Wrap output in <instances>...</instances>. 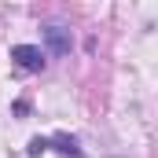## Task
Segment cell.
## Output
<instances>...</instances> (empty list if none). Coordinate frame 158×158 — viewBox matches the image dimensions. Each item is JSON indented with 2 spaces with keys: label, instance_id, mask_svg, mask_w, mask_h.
I'll return each instance as SVG.
<instances>
[{
  "label": "cell",
  "instance_id": "3957f363",
  "mask_svg": "<svg viewBox=\"0 0 158 158\" xmlns=\"http://www.w3.org/2000/svg\"><path fill=\"white\" fill-rule=\"evenodd\" d=\"M48 143H55V147H59L63 155H70V158H81V151H77V140H74V136H66V132H55V136H52Z\"/></svg>",
  "mask_w": 158,
  "mask_h": 158
},
{
  "label": "cell",
  "instance_id": "277c9868",
  "mask_svg": "<svg viewBox=\"0 0 158 158\" xmlns=\"http://www.w3.org/2000/svg\"><path fill=\"white\" fill-rule=\"evenodd\" d=\"M48 147H52V143H48V140H44V136H33V140H30V147H26V151H30V158H37V155H44V151H48Z\"/></svg>",
  "mask_w": 158,
  "mask_h": 158
},
{
  "label": "cell",
  "instance_id": "6da1fadb",
  "mask_svg": "<svg viewBox=\"0 0 158 158\" xmlns=\"http://www.w3.org/2000/svg\"><path fill=\"white\" fill-rule=\"evenodd\" d=\"M11 59L22 70H44V52H40L37 44H15L11 48Z\"/></svg>",
  "mask_w": 158,
  "mask_h": 158
},
{
  "label": "cell",
  "instance_id": "7a4b0ae2",
  "mask_svg": "<svg viewBox=\"0 0 158 158\" xmlns=\"http://www.w3.org/2000/svg\"><path fill=\"white\" fill-rule=\"evenodd\" d=\"M44 37H48V48H52V55H66L70 52V30H63V26H48L44 30Z\"/></svg>",
  "mask_w": 158,
  "mask_h": 158
}]
</instances>
